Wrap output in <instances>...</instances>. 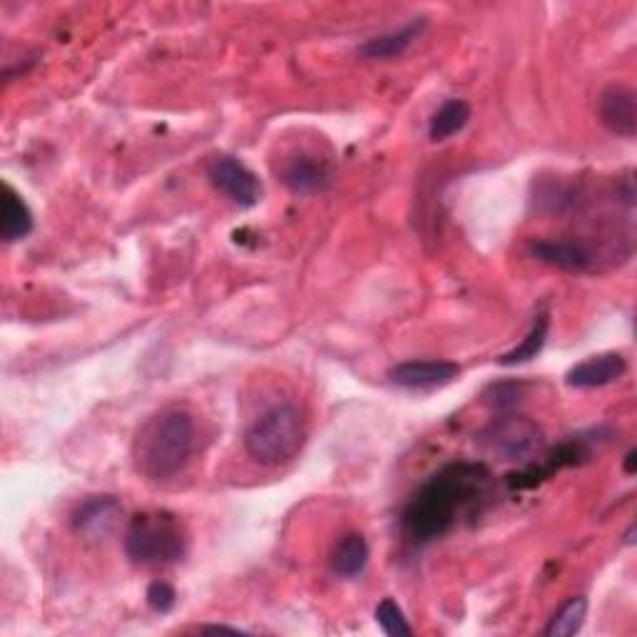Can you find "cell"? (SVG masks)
I'll use <instances>...</instances> for the list:
<instances>
[{
    "label": "cell",
    "instance_id": "6da1fadb",
    "mask_svg": "<svg viewBox=\"0 0 637 637\" xmlns=\"http://www.w3.org/2000/svg\"><path fill=\"white\" fill-rule=\"evenodd\" d=\"M490 471L484 463H449L413 494L401 513L403 538L413 546L434 544L444 538L461 515L476 511L488 498Z\"/></svg>",
    "mask_w": 637,
    "mask_h": 637
},
{
    "label": "cell",
    "instance_id": "7a4b0ae2",
    "mask_svg": "<svg viewBox=\"0 0 637 637\" xmlns=\"http://www.w3.org/2000/svg\"><path fill=\"white\" fill-rule=\"evenodd\" d=\"M195 438L197 426L189 411L170 407L152 413L133 438V466L152 484L175 478L192 459Z\"/></svg>",
    "mask_w": 637,
    "mask_h": 637
},
{
    "label": "cell",
    "instance_id": "3957f363",
    "mask_svg": "<svg viewBox=\"0 0 637 637\" xmlns=\"http://www.w3.org/2000/svg\"><path fill=\"white\" fill-rule=\"evenodd\" d=\"M307 444V426L297 407L277 403L252 421L245 434L249 459L262 466H284L295 461Z\"/></svg>",
    "mask_w": 637,
    "mask_h": 637
},
{
    "label": "cell",
    "instance_id": "277c9868",
    "mask_svg": "<svg viewBox=\"0 0 637 637\" xmlns=\"http://www.w3.org/2000/svg\"><path fill=\"white\" fill-rule=\"evenodd\" d=\"M187 553V533L167 511L137 513L125 530V555L142 567L172 565Z\"/></svg>",
    "mask_w": 637,
    "mask_h": 637
},
{
    "label": "cell",
    "instance_id": "5b68a950",
    "mask_svg": "<svg viewBox=\"0 0 637 637\" xmlns=\"http://www.w3.org/2000/svg\"><path fill=\"white\" fill-rule=\"evenodd\" d=\"M476 446L490 459L498 461H530L544 446V432L536 421L521 413L505 411L476 434Z\"/></svg>",
    "mask_w": 637,
    "mask_h": 637
},
{
    "label": "cell",
    "instance_id": "8992f818",
    "mask_svg": "<svg viewBox=\"0 0 637 637\" xmlns=\"http://www.w3.org/2000/svg\"><path fill=\"white\" fill-rule=\"evenodd\" d=\"M592 453V446L585 436H575L571 441H565L558 446V449L550 451L548 455H544L540 461H533L528 466L521 469V471H513L505 476V486L511 490H528V488H536L544 484V480L553 478L558 471L563 469H573L583 463L585 459H590Z\"/></svg>",
    "mask_w": 637,
    "mask_h": 637
},
{
    "label": "cell",
    "instance_id": "52a82bcc",
    "mask_svg": "<svg viewBox=\"0 0 637 637\" xmlns=\"http://www.w3.org/2000/svg\"><path fill=\"white\" fill-rule=\"evenodd\" d=\"M207 177H210L214 189H220L229 202L242 207V210H249V207L260 202V177H257L242 160L232 158V154H217V158H212L210 165H207Z\"/></svg>",
    "mask_w": 637,
    "mask_h": 637
},
{
    "label": "cell",
    "instance_id": "ba28073f",
    "mask_svg": "<svg viewBox=\"0 0 637 637\" xmlns=\"http://www.w3.org/2000/svg\"><path fill=\"white\" fill-rule=\"evenodd\" d=\"M461 366L446 359H413L403 361L389 369L386 378L399 389L409 391H434L441 386H449L453 378H459Z\"/></svg>",
    "mask_w": 637,
    "mask_h": 637
},
{
    "label": "cell",
    "instance_id": "9c48e42d",
    "mask_svg": "<svg viewBox=\"0 0 637 637\" xmlns=\"http://www.w3.org/2000/svg\"><path fill=\"white\" fill-rule=\"evenodd\" d=\"M598 115L600 123L605 125L610 133L633 140L637 135V98L633 88H627L623 83L608 85V88L600 92Z\"/></svg>",
    "mask_w": 637,
    "mask_h": 637
},
{
    "label": "cell",
    "instance_id": "30bf717a",
    "mask_svg": "<svg viewBox=\"0 0 637 637\" xmlns=\"http://www.w3.org/2000/svg\"><path fill=\"white\" fill-rule=\"evenodd\" d=\"M123 503L115 496H90L75 508L73 530L85 540H100L115 530Z\"/></svg>",
    "mask_w": 637,
    "mask_h": 637
},
{
    "label": "cell",
    "instance_id": "8fae6325",
    "mask_svg": "<svg viewBox=\"0 0 637 637\" xmlns=\"http://www.w3.org/2000/svg\"><path fill=\"white\" fill-rule=\"evenodd\" d=\"M627 372V361L617 351H608V354H598L575 364L571 372L565 374V384L571 389H602L623 378Z\"/></svg>",
    "mask_w": 637,
    "mask_h": 637
},
{
    "label": "cell",
    "instance_id": "7c38bea8",
    "mask_svg": "<svg viewBox=\"0 0 637 637\" xmlns=\"http://www.w3.org/2000/svg\"><path fill=\"white\" fill-rule=\"evenodd\" d=\"M528 252L533 254V260L561 272H588L592 264L588 249L578 242H567V239H536V242H530Z\"/></svg>",
    "mask_w": 637,
    "mask_h": 637
},
{
    "label": "cell",
    "instance_id": "4fadbf2b",
    "mask_svg": "<svg viewBox=\"0 0 637 637\" xmlns=\"http://www.w3.org/2000/svg\"><path fill=\"white\" fill-rule=\"evenodd\" d=\"M282 183L295 195H312L329 185V167L322 160L299 154L282 170Z\"/></svg>",
    "mask_w": 637,
    "mask_h": 637
},
{
    "label": "cell",
    "instance_id": "5bb4252c",
    "mask_svg": "<svg viewBox=\"0 0 637 637\" xmlns=\"http://www.w3.org/2000/svg\"><path fill=\"white\" fill-rule=\"evenodd\" d=\"M424 28H426L424 18L411 21L409 25H403V28H399V30L366 40L364 46L357 50V55L361 60H391V58H399L413 46V40L421 36V30H424Z\"/></svg>",
    "mask_w": 637,
    "mask_h": 637
},
{
    "label": "cell",
    "instance_id": "9a60e30c",
    "mask_svg": "<svg viewBox=\"0 0 637 637\" xmlns=\"http://www.w3.org/2000/svg\"><path fill=\"white\" fill-rule=\"evenodd\" d=\"M33 232V212L23 197L11 185L3 187V202H0V237L5 242H21Z\"/></svg>",
    "mask_w": 637,
    "mask_h": 637
},
{
    "label": "cell",
    "instance_id": "2e32d148",
    "mask_svg": "<svg viewBox=\"0 0 637 637\" xmlns=\"http://www.w3.org/2000/svg\"><path fill=\"white\" fill-rule=\"evenodd\" d=\"M369 565V544L361 533H347L332 553V571L339 578H359Z\"/></svg>",
    "mask_w": 637,
    "mask_h": 637
},
{
    "label": "cell",
    "instance_id": "e0dca14e",
    "mask_svg": "<svg viewBox=\"0 0 637 637\" xmlns=\"http://www.w3.org/2000/svg\"><path fill=\"white\" fill-rule=\"evenodd\" d=\"M469 120H471V105L466 100H459V98L446 100L432 117V125H428V137H432L434 142L449 140V137L459 135L463 127L469 125Z\"/></svg>",
    "mask_w": 637,
    "mask_h": 637
},
{
    "label": "cell",
    "instance_id": "ac0fdd59",
    "mask_svg": "<svg viewBox=\"0 0 637 637\" xmlns=\"http://www.w3.org/2000/svg\"><path fill=\"white\" fill-rule=\"evenodd\" d=\"M548 332H550V316H548V312H540L536 316V322H533V326L528 329V334H525L523 341L519 344V347L498 357V364H501V366H519V364H525V361L536 359L546 347Z\"/></svg>",
    "mask_w": 637,
    "mask_h": 637
},
{
    "label": "cell",
    "instance_id": "d6986e66",
    "mask_svg": "<svg viewBox=\"0 0 637 637\" xmlns=\"http://www.w3.org/2000/svg\"><path fill=\"white\" fill-rule=\"evenodd\" d=\"M585 617H588V600H585L583 596H575L567 600L553 617H550L544 635L546 637L578 635L585 625Z\"/></svg>",
    "mask_w": 637,
    "mask_h": 637
},
{
    "label": "cell",
    "instance_id": "ffe728a7",
    "mask_svg": "<svg viewBox=\"0 0 637 637\" xmlns=\"http://www.w3.org/2000/svg\"><path fill=\"white\" fill-rule=\"evenodd\" d=\"M525 391H528V384L519 382V378H503V382H494L486 386L484 391V403L498 413L513 411L523 401Z\"/></svg>",
    "mask_w": 637,
    "mask_h": 637
},
{
    "label": "cell",
    "instance_id": "44dd1931",
    "mask_svg": "<svg viewBox=\"0 0 637 637\" xmlns=\"http://www.w3.org/2000/svg\"><path fill=\"white\" fill-rule=\"evenodd\" d=\"M374 617H376V625L382 627V630L389 635V637H411L413 635V627L409 625L407 615H403V610L399 608V602L394 598H384L378 602L376 610H374Z\"/></svg>",
    "mask_w": 637,
    "mask_h": 637
},
{
    "label": "cell",
    "instance_id": "7402d4cb",
    "mask_svg": "<svg viewBox=\"0 0 637 637\" xmlns=\"http://www.w3.org/2000/svg\"><path fill=\"white\" fill-rule=\"evenodd\" d=\"M145 600H148V605H150V610H154V613L167 615L177 605V592H175V588H172L170 583L154 580V583L148 585V592H145Z\"/></svg>",
    "mask_w": 637,
    "mask_h": 637
},
{
    "label": "cell",
    "instance_id": "603a6c76",
    "mask_svg": "<svg viewBox=\"0 0 637 637\" xmlns=\"http://www.w3.org/2000/svg\"><path fill=\"white\" fill-rule=\"evenodd\" d=\"M202 633H232V635H239L242 630H239V627H227V625H204Z\"/></svg>",
    "mask_w": 637,
    "mask_h": 637
},
{
    "label": "cell",
    "instance_id": "cb8c5ba5",
    "mask_svg": "<svg viewBox=\"0 0 637 637\" xmlns=\"http://www.w3.org/2000/svg\"><path fill=\"white\" fill-rule=\"evenodd\" d=\"M635 461H637V451L630 449L625 455V463H623V471L627 473V476H633V473H635Z\"/></svg>",
    "mask_w": 637,
    "mask_h": 637
},
{
    "label": "cell",
    "instance_id": "d4e9b609",
    "mask_svg": "<svg viewBox=\"0 0 637 637\" xmlns=\"http://www.w3.org/2000/svg\"><path fill=\"white\" fill-rule=\"evenodd\" d=\"M633 536H635V525H630V530L625 533V544H627V546H633V544H635V538H633Z\"/></svg>",
    "mask_w": 637,
    "mask_h": 637
}]
</instances>
